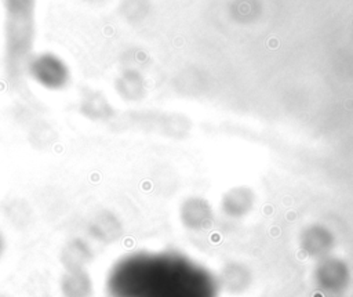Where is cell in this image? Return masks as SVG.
Returning a JSON list of instances; mask_svg holds the SVG:
<instances>
[{
  "mask_svg": "<svg viewBox=\"0 0 353 297\" xmlns=\"http://www.w3.org/2000/svg\"><path fill=\"white\" fill-rule=\"evenodd\" d=\"M35 13H6L4 24V60L10 78L26 72L33 55Z\"/></svg>",
  "mask_w": 353,
  "mask_h": 297,
  "instance_id": "1",
  "label": "cell"
},
{
  "mask_svg": "<svg viewBox=\"0 0 353 297\" xmlns=\"http://www.w3.org/2000/svg\"><path fill=\"white\" fill-rule=\"evenodd\" d=\"M26 73L39 86L51 91L65 89L71 82L68 64L50 51L33 54L26 66Z\"/></svg>",
  "mask_w": 353,
  "mask_h": 297,
  "instance_id": "2",
  "label": "cell"
},
{
  "mask_svg": "<svg viewBox=\"0 0 353 297\" xmlns=\"http://www.w3.org/2000/svg\"><path fill=\"white\" fill-rule=\"evenodd\" d=\"M84 3H90V4H94V1H97V0H83Z\"/></svg>",
  "mask_w": 353,
  "mask_h": 297,
  "instance_id": "4",
  "label": "cell"
},
{
  "mask_svg": "<svg viewBox=\"0 0 353 297\" xmlns=\"http://www.w3.org/2000/svg\"><path fill=\"white\" fill-rule=\"evenodd\" d=\"M3 250H4V239L1 236V234H0V256L3 254Z\"/></svg>",
  "mask_w": 353,
  "mask_h": 297,
  "instance_id": "3",
  "label": "cell"
}]
</instances>
